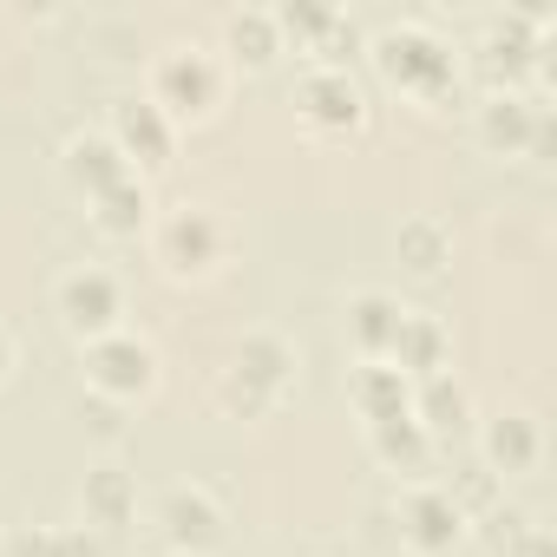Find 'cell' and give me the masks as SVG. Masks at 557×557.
<instances>
[{
	"mask_svg": "<svg viewBox=\"0 0 557 557\" xmlns=\"http://www.w3.org/2000/svg\"><path fill=\"white\" fill-rule=\"evenodd\" d=\"M53 315H60V329L86 348V342L125 329V322H119V315H125V283H119L106 262H79V269H66L60 283H53Z\"/></svg>",
	"mask_w": 557,
	"mask_h": 557,
	"instance_id": "7",
	"label": "cell"
},
{
	"mask_svg": "<svg viewBox=\"0 0 557 557\" xmlns=\"http://www.w3.org/2000/svg\"><path fill=\"white\" fill-rule=\"evenodd\" d=\"M413 420H420L433 440H440V433H459V426L472 420V394H466V381H459L453 368L413 381Z\"/></svg>",
	"mask_w": 557,
	"mask_h": 557,
	"instance_id": "21",
	"label": "cell"
},
{
	"mask_svg": "<svg viewBox=\"0 0 557 557\" xmlns=\"http://www.w3.org/2000/svg\"><path fill=\"white\" fill-rule=\"evenodd\" d=\"M433 433L413 420V413H400V420H381V426H368V453L387 466V472H407V479H420V472H433Z\"/></svg>",
	"mask_w": 557,
	"mask_h": 557,
	"instance_id": "20",
	"label": "cell"
},
{
	"mask_svg": "<svg viewBox=\"0 0 557 557\" xmlns=\"http://www.w3.org/2000/svg\"><path fill=\"white\" fill-rule=\"evenodd\" d=\"M14 374V335H8V322H0V381Z\"/></svg>",
	"mask_w": 557,
	"mask_h": 557,
	"instance_id": "26",
	"label": "cell"
},
{
	"mask_svg": "<svg viewBox=\"0 0 557 557\" xmlns=\"http://www.w3.org/2000/svg\"><path fill=\"white\" fill-rule=\"evenodd\" d=\"M60 177L92 203V197L119 190V184H125V177H138V171L125 164V151H119L106 132H73V138L60 145Z\"/></svg>",
	"mask_w": 557,
	"mask_h": 557,
	"instance_id": "13",
	"label": "cell"
},
{
	"mask_svg": "<svg viewBox=\"0 0 557 557\" xmlns=\"http://www.w3.org/2000/svg\"><path fill=\"white\" fill-rule=\"evenodd\" d=\"M275 53H289L283 47V27H275V8H230L223 14V66H275Z\"/></svg>",
	"mask_w": 557,
	"mask_h": 557,
	"instance_id": "16",
	"label": "cell"
},
{
	"mask_svg": "<svg viewBox=\"0 0 557 557\" xmlns=\"http://www.w3.org/2000/svg\"><path fill=\"white\" fill-rule=\"evenodd\" d=\"M158 537L177 550V557H216L223 537H230V511L210 485L197 479H177L158 492Z\"/></svg>",
	"mask_w": 557,
	"mask_h": 557,
	"instance_id": "9",
	"label": "cell"
},
{
	"mask_svg": "<svg viewBox=\"0 0 557 557\" xmlns=\"http://www.w3.org/2000/svg\"><path fill=\"white\" fill-rule=\"evenodd\" d=\"M387 361H394L407 381L440 374V368L453 361V335H446V322L426 315V309H407V315H400V335H394V348H387Z\"/></svg>",
	"mask_w": 557,
	"mask_h": 557,
	"instance_id": "17",
	"label": "cell"
},
{
	"mask_svg": "<svg viewBox=\"0 0 557 557\" xmlns=\"http://www.w3.org/2000/svg\"><path fill=\"white\" fill-rule=\"evenodd\" d=\"M86 210H92V230H99V236H112V243H132V236H145V230H151V190H145V177H125L119 190L92 197Z\"/></svg>",
	"mask_w": 557,
	"mask_h": 557,
	"instance_id": "22",
	"label": "cell"
},
{
	"mask_svg": "<svg viewBox=\"0 0 557 557\" xmlns=\"http://www.w3.org/2000/svg\"><path fill=\"white\" fill-rule=\"evenodd\" d=\"M8 557H66V524H21L8 537Z\"/></svg>",
	"mask_w": 557,
	"mask_h": 557,
	"instance_id": "24",
	"label": "cell"
},
{
	"mask_svg": "<svg viewBox=\"0 0 557 557\" xmlns=\"http://www.w3.org/2000/svg\"><path fill=\"white\" fill-rule=\"evenodd\" d=\"M472 132H479V145L498 151V158H518V151L544 158V151H550V106H544V92L492 86V92L479 99V112H472Z\"/></svg>",
	"mask_w": 557,
	"mask_h": 557,
	"instance_id": "6",
	"label": "cell"
},
{
	"mask_svg": "<svg viewBox=\"0 0 557 557\" xmlns=\"http://www.w3.org/2000/svg\"><path fill=\"white\" fill-rule=\"evenodd\" d=\"M223 86H230V66H223V53H210L203 40H171L158 60H151V86H145V99L171 119V125H197V119H210L216 106H223Z\"/></svg>",
	"mask_w": 557,
	"mask_h": 557,
	"instance_id": "3",
	"label": "cell"
},
{
	"mask_svg": "<svg viewBox=\"0 0 557 557\" xmlns=\"http://www.w3.org/2000/svg\"><path fill=\"white\" fill-rule=\"evenodd\" d=\"M544 53H550V21L537 8H505V14H485V34H479V66L492 86H524V73H544Z\"/></svg>",
	"mask_w": 557,
	"mask_h": 557,
	"instance_id": "8",
	"label": "cell"
},
{
	"mask_svg": "<svg viewBox=\"0 0 557 557\" xmlns=\"http://www.w3.org/2000/svg\"><path fill=\"white\" fill-rule=\"evenodd\" d=\"M544 459V426L531 420V413H492L485 426H479V466L492 472V479H518V472H531Z\"/></svg>",
	"mask_w": 557,
	"mask_h": 557,
	"instance_id": "14",
	"label": "cell"
},
{
	"mask_svg": "<svg viewBox=\"0 0 557 557\" xmlns=\"http://www.w3.org/2000/svg\"><path fill=\"white\" fill-rule=\"evenodd\" d=\"M223 249H230V230L203 203H171L164 216H151V256H158V269L171 275V283L210 275L223 262Z\"/></svg>",
	"mask_w": 557,
	"mask_h": 557,
	"instance_id": "4",
	"label": "cell"
},
{
	"mask_svg": "<svg viewBox=\"0 0 557 557\" xmlns=\"http://www.w3.org/2000/svg\"><path fill=\"white\" fill-rule=\"evenodd\" d=\"M79 374L92 387V400H112V407H132L158 387V348L132 329H112L99 342L79 348Z\"/></svg>",
	"mask_w": 557,
	"mask_h": 557,
	"instance_id": "5",
	"label": "cell"
},
{
	"mask_svg": "<svg viewBox=\"0 0 557 557\" xmlns=\"http://www.w3.org/2000/svg\"><path fill=\"white\" fill-rule=\"evenodd\" d=\"M106 138L125 151V164H132V171H158V164H171V151H177V125H171L151 99H138V92L112 106Z\"/></svg>",
	"mask_w": 557,
	"mask_h": 557,
	"instance_id": "12",
	"label": "cell"
},
{
	"mask_svg": "<svg viewBox=\"0 0 557 557\" xmlns=\"http://www.w3.org/2000/svg\"><path fill=\"white\" fill-rule=\"evenodd\" d=\"M394 256H400V269L407 275H440L446 262H453V230L440 223V216H400V230H394Z\"/></svg>",
	"mask_w": 557,
	"mask_h": 557,
	"instance_id": "23",
	"label": "cell"
},
{
	"mask_svg": "<svg viewBox=\"0 0 557 557\" xmlns=\"http://www.w3.org/2000/svg\"><path fill=\"white\" fill-rule=\"evenodd\" d=\"M348 400H355V413H361L368 426H381V420L413 413V381H407L394 361H361V368L348 374Z\"/></svg>",
	"mask_w": 557,
	"mask_h": 557,
	"instance_id": "18",
	"label": "cell"
},
{
	"mask_svg": "<svg viewBox=\"0 0 557 557\" xmlns=\"http://www.w3.org/2000/svg\"><path fill=\"white\" fill-rule=\"evenodd\" d=\"M368 53H374L381 79H387L394 92L420 99V106H446V99L459 92V53H453V40L433 34L426 21H394V27H381V34L368 40Z\"/></svg>",
	"mask_w": 557,
	"mask_h": 557,
	"instance_id": "1",
	"label": "cell"
},
{
	"mask_svg": "<svg viewBox=\"0 0 557 557\" xmlns=\"http://www.w3.org/2000/svg\"><path fill=\"white\" fill-rule=\"evenodd\" d=\"M66 557H106V537L92 524H66Z\"/></svg>",
	"mask_w": 557,
	"mask_h": 557,
	"instance_id": "25",
	"label": "cell"
},
{
	"mask_svg": "<svg viewBox=\"0 0 557 557\" xmlns=\"http://www.w3.org/2000/svg\"><path fill=\"white\" fill-rule=\"evenodd\" d=\"M296 119L315 132V138H348V132H361L368 125V92H361V79L348 73V66H309L302 79H296Z\"/></svg>",
	"mask_w": 557,
	"mask_h": 557,
	"instance_id": "10",
	"label": "cell"
},
{
	"mask_svg": "<svg viewBox=\"0 0 557 557\" xmlns=\"http://www.w3.org/2000/svg\"><path fill=\"white\" fill-rule=\"evenodd\" d=\"M289 387H296V342L275 335V329H249L230 348L223 374H216V407L230 420H256V413H269L275 400H283Z\"/></svg>",
	"mask_w": 557,
	"mask_h": 557,
	"instance_id": "2",
	"label": "cell"
},
{
	"mask_svg": "<svg viewBox=\"0 0 557 557\" xmlns=\"http://www.w3.org/2000/svg\"><path fill=\"white\" fill-rule=\"evenodd\" d=\"M400 315H407L400 296L361 289V296L348 302V342H355V355H361V361H387V348H394V335H400Z\"/></svg>",
	"mask_w": 557,
	"mask_h": 557,
	"instance_id": "19",
	"label": "cell"
},
{
	"mask_svg": "<svg viewBox=\"0 0 557 557\" xmlns=\"http://www.w3.org/2000/svg\"><path fill=\"white\" fill-rule=\"evenodd\" d=\"M79 511H86V524H99V531L132 524V518H138V472L119 466V459L86 466V479H79Z\"/></svg>",
	"mask_w": 557,
	"mask_h": 557,
	"instance_id": "15",
	"label": "cell"
},
{
	"mask_svg": "<svg viewBox=\"0 0 557 557\" xmlns=\"http://www.w3.org/2000/svg\"><path fill=\"white\" fill-rule=\"evenodd\" d=\"M466 511L453 505V492L446 485H413L407 498H400V544L413 550V557H446L459 537H466Z\"/></svg>",
	"mask_w": 557,
	"mask_h": 557,
	"instance_id": "11",
	"label": "cell"
}]
</instances>
